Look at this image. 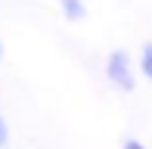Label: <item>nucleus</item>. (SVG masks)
Returning <instances> with one entry per match:
<instances>
[{
	"instance_id": "obj_1",
	"label": "nucleus",
	"mask_w": 152,
	"mask_h": 149,
	"mask_svg": "<svg viewBox=\"0 0 152 149\" xmlns=\"http://www.w3.org/2000/svg\"><path fill=\"white\" fill-rule=\"evenodd\" d=\"M106 81L121 93H134L137 87V62L130 59V53L118 47L106 56Z\"/></svg>"
},
{
	"instance_id": "obj_2",
	"label": "nucleus",
	"mask_w": 152,
	"mask_h": 149,
	"mask_svg": "<svg viewBox=\"0 0 152 149\" xmlns=\"http://www.w3.org/2000/svg\"><path fill=\"white\" fill-rule=\"evenodd\" d=\"M59 9L68 22H84L87 19V3L84 0H59Z\"/></svg>"
},
{
	"instance_id": "obj_3",
	"label": "nucleus",
	"mask_w": 152,
	"mask_h": 149,
	"mask_svg": "<svg viewBox=\"0 0 152 149\" xmlns=\"http://www.w3.org/2000/svg\"><path fill=\"white\" fill-rule=\"evenodd\" d=\"M137 72H140L143 78L152 84V40H146V44L140 47V56H137Z\"/></svg>"
},
{
	"instance_id": "obj_4",
	"label": "nucleus",
	"mask_w": 152,
	"mask_h": 149,
	"mask_svg": "<svg viewBox=\"0 0 152 149\" xmlns=\"http://www.w3.org/2000/svg\"><path fill=\"white\" fill-rule=\"evenodd\" d=\"M6 146H10V124H6V115L0 109V149H6Z\"/></svg>"
},
{
	"instance_id": "obj_5",
	"label": "nucleus",
	"mask_w": 152,
	"mask_h": 149,
	"mask_svg": "<svg viewBox=\"0 0 152 149\" xmlns=\"http://www.w3.org/2000/svg\"><path fill=\"white\" fill-rule=\"evenodd\" d=\"M121 149H146V143H143V140H137V137H127L121 143Z\"/></svg>"
},
{
	"instance_id": "obj_6",
	"label": "nucleus",
	"mask_w": 152,
	"mask_h": 149,
	"mask_svg": "<svg viewBox=\"0 0 152 149\" xmlns=\"http://www.w3.org/2000/svg\"><path fill=\"white\" fill-rule=\"evenodd\" d=\"M0 59H3V40H0Z\"/></svg>"
}]
</instances>
